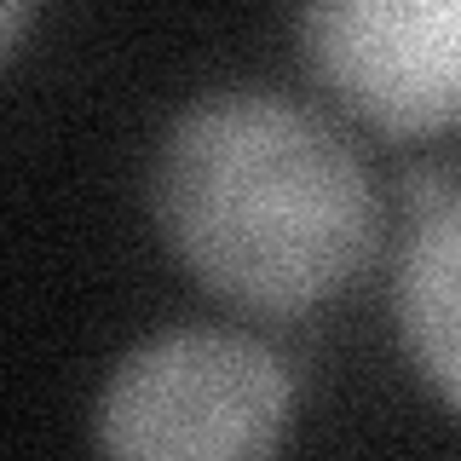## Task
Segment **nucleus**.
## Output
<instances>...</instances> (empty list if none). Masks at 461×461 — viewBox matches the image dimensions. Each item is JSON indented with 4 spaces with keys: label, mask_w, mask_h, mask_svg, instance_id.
Here are the masks:
<instances>
[{
    "label": "nucleus",
    "mask_w": 461,
    "mask_h": 461,
    "mask_svg": "<svg viewBox=\"0 0 461 461\" xmlns=\"http://www.w3.org/2000/svg\"><path fill=\"white\" fill-rule=\"evenodd\" d=\"M173 259L249 312H306L369 266L381 202L323 115L277 93H213L173 115L150 167Z\"/></svg>",
    "instance_id": "1"
},
{
    "label": "nucleus",
    "mask_w": 461,
    "mask_h": 461,
    "mask_svg": "<svg viewBox=\"0 0 461 461\" xmlns=\"http://www.w3.org/2000/svg\"><path fill=\"white\" fill-rule=\"evenodd\" d=\"M288 415L294 381L271 346L230 329H173L115 364L98 393V444L144 461L266 456Z\"/></svg>",
    "instance_id": "2"
},
{
    "label": "nucleus",
    "mask_w": 461,
    "mask_h": 461,
    "mask_svg": "<svg viewBox=\"0 0 461 461\" xmlns=\"http://www.w3.org/2000/svg\"><path fill=\"white\" fill-rule=\"evenodd\" d=\"M300 58L375 133L461 127V0H300Z\"/></svg>",
    "instance_id": "3"
},
{
    "label": "nucleus",
    "mask_w": 461,
    "mask_h": 461,
    "mask_svg": "<svg viewBox=\"0 0 461 461\" xmlns=\"http://www.w3.org/2000/svg\"><path fill=\"white\" fill-rule=\"evenodd\" d=\"M403 352L432 393L461 410V196H444L410 230L393 283Z\"/></svg>",
    "instance_id": "4"
},
{
    "label": "nucleus",
    "mask_w": 461,
    "mask_h": 461,
    "mask_svg": "<svg viewBox=\"0 0 461 461\" xmlns=\"http://www.w3.org/2000/svg\"><path fill=\"white\" fill-rule=\"evenodd\" d=\"M29 18H35V0H0V58L23 41Z\"/></svg>",
    "instance_id": "5"
}]
</instances>
